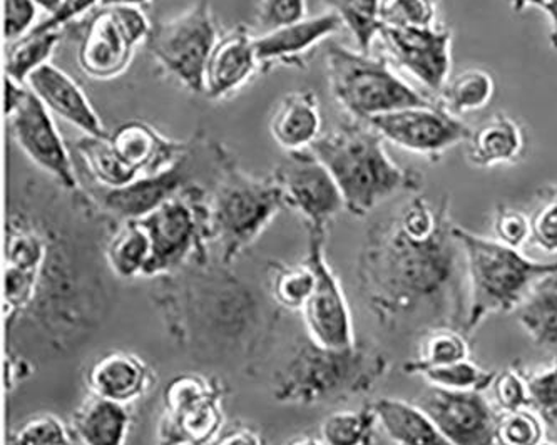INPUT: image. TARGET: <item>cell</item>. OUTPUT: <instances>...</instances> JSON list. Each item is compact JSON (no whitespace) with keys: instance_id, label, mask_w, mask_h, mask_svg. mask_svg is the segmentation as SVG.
<instances>
[{"instance_id":"1","label":"cell","mask_w":557,"mask_h":445,"mask_svg":"<svg viewBox=\"0 0 557 445\" xmlns=\"http://www.w3.org/2000/svg\"><path fill=\"white\" fill-rule=\"evenodd\" d=\"M99 258L26 208L9 211L4 261L8 350L37 366L76 354L113 308Z\"/></svg>"},{"instance_id":"2","label":"cell","mask_w":557,"mask_h":445,"mask_svg":"<svg viewBox=\"0 0 557 445\" xmlns=\"http://www.w3.org/2000/svg\"><path fill=\"white\" fill-rule=\"evenodd\" d=\"M357 282L363 304L388 332H463L466 258L450 218L431 235L410 233L395 213L375 221L360 250Z\"/></svg>"},{"instance_id":"3","label":"cell","mask_w":557,"mask_h":445,"mask_svg":"<svg viewBox=\"0 0 557 445\" xmlns=\"http://www.w3.org/2000/svg\"><path fill=\"white\" fill-rule=\"evenodd\" d=\"M225 264L189 267L164 276L152 300L170 337L193 359L248 362L269 341L270 308Z\"/></svg>"},{"instance_id":"4","label":"cell","mask_w":557,"mask_h":445,"mask_svg":"<svg viewBox=\"0 0 557 445\" xmlns=\"http://www.w3.org/2000/svg\"><path fill=\"white\" fill-rule=\"evenodd\" d=\"M388 370L387 355L370 342L337 350L307 337L273 376V398L307 409L347 404L375 391Z\"/></svg>"},{"instance_id":"5","label":"cell","mask_w":557,"mask_h":445,"mask_svg":"<svg viewBox=\"0 0 557 445\" xmlns=\"http://www.w3.org/2000/svg\"><path fill=\"white\" fill-rule=\"evenodd\" d=\"M310 149L329 168L351 217L366 218L392 196L422 189V174L394 163L381 133L363 121L338 124Z\"/></svg>"},{"instance_id":"6","label":"cell","mask_w":557,"mask_h":445,"mask_svg":"<svg viewBox=\"0 0 557 445\" xmlns=\"http://www.w3.org/2000/svg\"><path fill=\"white\" fill-rule=\"evenodd\" d=\"M454 236L466 258L469 307L463 333L467 337L488 317L518 310L532 292L557 280V261L532 260L521 250L459 225H454Z\"/></svg>"},{"instance_id":"7","label":"cell","mask_w":557,"mask_h":445,"mask_svg":"<svg viewBox=\"0 0 557 445\" xmlns=\"http://www.w3.org/2000/svg\"><path fill=\"white\" fill-rule=\"evenodd\" d=\"M213 152L211 230L220 250V263L233 267L272 225L285 203L272 174L257 177L247 173L221 143L213 141Z\"/></svg>"},{"instance_id":"8","label":"cell","mask_w":557,"mask_h":445,"mask_svg":"<svg viewBox=\"0 0 557 445\" xmlns=\"http://www.w3.org/2000/svg\"><path fill=\"white\" fill-rule=\"evenodd\" d=\"M326 76L335 101L351 120L363 123L398 109L434 102L397 76L385 55L354 51L337 42L326 49Z\"/></svg>"},{"instance_id":"9","label":"cell","mask_w":557,"mask_h":445,"mask_svg":"<svg viewBox=\"0 0 557 445\" xmlns=\"http://www.w3.org/2000/svg\"><path fill=\"white\" fill-rule=\"evenodd\" d=\"M138 221L148 232L152 247L146 279H164L189 267L210 263V247L214 245L210 191L198 182Z\"/></svg>"},{"instance_id":"10","label":"cell","mask_w":557,"mask_h":445,"mask_svg":"<svg viewBox=\"0 0 557 445\" xmlns=\"http://www.w3.org/2000/svg\"><path fill=\"white\" fill-rule=\"evenodd\" d=\"M226 387L214 375L177 373L161 394L156 445H210L226 425Z\"/></svg>"},{"instance_id":"11","label":"cell","mask_w":557,"mask_h":445,"mask_svg":"<svg viewBox=\"0 0 557 445\" xmlns=\"http://www.w3.org/2000/svg\"><path fill=\"white\" fill-rule=\"evenodd\" d=\"M218 37L211 5L199 0L176 17L152 24L146 48L168 76L191 95L203 96L205 70Z\"/></svg>"},{"instance_id":"12","label":"cell","mask_w":557,"mask_h":445,"mask_svg":"<svg viewBox=\"0 0 557 445\" xmlns=\"http://www.w3.org/2000/svg\"><path fill=\"white\" fill-rule=\"evenodd\" d=\"M152 24L141 8L106 5L87 24L77 62L95 81H111L129 70L138 46L146 44Z\"/></svg>"},{"instance_id":"13","label":"cell","mask_w":557,"mask_h":445,"mask_svg":"<svg viewBox=\"0 0 557 445\" xmlns=\"http://www.w3.org/2000/svg\"><path fill=\"white\" fill-rule=\"evenodd\" d=\"M308 247L305 260L315 272V288L301 311L307 337L325 348H350L357 344L350 305L337 273L326 260V232L307 230Z\"/></svg>"},{"instance_id":"14","label":"cell","mask_w":557,"mask_h":445,"mask_svg":"<svg viewBox=\"0 0 557 445\" xmlns=\"http://www.w3.org/2000/svg\"><path fill=\"white\" fill-rule=\"evenodd\" d=\"M288 210L304 218L307 230L326 232L342 211L344 196L329 168L311 149L286 152L272 173Z\"/></svg>"},{"instance_id":"15","label":"cell","mask_w":557,"mask_h":445,"mask_svg":"<svg viewBox=\"0 0 557 445\" xmlns=\"http://www.w3.org/2000/svg\"><path fill=\"white\" fill-rule=\"evenodd\" d=\"M208 139L203 133L193 138L191 149L170 170L154 176L138 177L120 189H101V195L89 196L96 210L113 225L123 221H138L160 208L164 201L196 183L199 158H203Z\"/></svg>"},{"instance_id":"16","label":"cell","mask_w":557,"mask_h":445,"mask_svg":"<svg viewBox=\"0 0 557 445\" xmlns=\"http://www.w3.org/2000/svg\"><path fill=\"white\" fill-rule=\"evenodd\" d=\"M385 141L431 161L471 138L472 129L462 120L445 111L438 102L398 109L369 121Z\"/></svg>"},{"instance_id":"17","label":"cell","mask_w":557,"mask_h":445,"mask_svg":"<svg viewBox=\"0 0 557 445\" xmlns=\"http://www.w3.org/2000/svg\"><path fill=\"white\" fill-rule=\"evenodd\" d=\"M9 118L12 138L26 152L34 164L51 174L64 191L79 195V180L74 171L73 158L65 146L54 118L29 89L26 101L22 102Z\"/></svg>"},{"instance_id":"18","label":"cell","mask_w":557,"mask_h":445,"mask_svg":"<svg viewBox=\"0 0 557 445\" xmlns=\"http://www.w3.org/2000/svg\"><path fill=\"white\" fill-rule=\"evenodd\" d=\"M454 445H496L499 410L484 392L432 387L413 400Z\"/></svg>"},{"instance_id":"19","label":"cell","mask_w":557,"mask_h":445,"mask_svg":"<svg viewBox=\"0 0 557 445\" xmlns=\"http://www.w3.org/2000/svg\"><path fill=\"white\" fill-rule=\"evenodd\" d=\"M379 39L394 64L419 81L428 91L441 92L453 64V30L449 27L382 26Z\"/></svg>"},{"instance_id":"20","label":"cell","mask_w":557,"mask_h":445,"mask_svg":"<svg viewBox=\"0 0 557 445\" xmlns=\"http://www.w3.org/2000/svg\"><path fill=\"white\" fill-rule=\"evenodd\" d=\"M158 384L156 370L135 351L113 350L96 359L84 373L87 394L133 407Z\"/></svg>"},{"instance_id":"21","label":"cell","mask_w":557,"mask_h":445,"mask_svg":"<svg viewBox=\"0 0 557 445\" xmlns=\"http://www.w3.org/2000/svg\"><path fill=\"white\" fill-rule=\"evenodd\" d=\"M342 27H345L342 18L330 11L257 36L255 44L261 71H270L273 65L307 67L320 44L341 33Z\"/></svg>"},{"instance_id":"22","label":"cell","mask_w":557,"mask_h":445,"mask_svg":"<svg viewBox=\"0 0 557 445\" xmlns=\"http://www.w3.org/2000/svg\"><path fill=\"white\" fill-rule=\"evenodd\" d=\"M255 40L257 36L243 24L218 37L205 70V98L226 99L261 71Z\"/></svg>"},{"instance_id":"23","label":"cell","mask_w":557,"mask_h":445,"mask_svg":"<svg viewBox=\"0 0 557 445\" xmlns=\"http://www.w3.org/2000/svg\"><path fill=\"white\" fill-rule=\"evenodd\" d=\"M27 86L52 114L73 124L84 135L111 136L83 87L58 65L49 62L40 67L29 77Z\"/></svg>"},{"instance_id":"24","label":"cell","mask_w":557,"mask_h":445,"mask_svg":"<svg viewBox=\"0 0 557 445\" xmlns=\"http://www.w3.org/2000/svg\"><path fill=\"white\" fill-rule=\"evenodd\" d=\"M121 160L139 177L163 173L191 149L193 139L176 141L143 121H129L111 135Z\"/></svg>"},{"instance_id":"25","label":"cell","mask_w":557,"mask_h":445,"mask_svg":"<svg viewBox=\"0 0 557 445\" xmlns=\"http://www.w3.org/2000/svg\"><path fill=\"white\" fill-rule=\"evenodd\" d=\"M270 135L286 152L310 149L322 136L319 96L313 91L283 96L270 118Z\"/></svg>"},{"instance_id":"26","label":"cell","mask_w":557,"mask_h":445,"mask_svg":"<svg viewBox=\"0 0 557 445\" xmlns=\"http://www.w3.org/2000/svg\"><path fill=\"white\" fill-rule=\"evenodd\" d=\"M71 429L81 445H127L135 410L87 394L71 416Z\"/></svg>"},{"instance_id":"27","label":"cell","mask_w":557,"mask_h":445,"mask_svg":"<svg viewBox=\"0 0 557 445\" xmlns=\"http://www.w3.org/2000/svg\"><path fill=\"white\" fill-rule=\"evenodd\" d=\"M524 127L515 118L496 113L472 129L467 139V160L472 166L487 168L515 164L525 151Z\"/></svg>"},{"instance_id":"28","label":"cell","mask_w":557,"mask_h":445,"mask_svg":"<svg viewBox=\"0 0 557 445\" xmlns=\"http://www.w3.org/2000/svg\"><path fill=\"white\" fill-rule=\"evenodd\" d=\"M372 407L379 419V428L392 444L454 445L416 403L381 397L372 400Z\"/></svg>"},{"instance_id":"29","label":"cell","mask_w":557,"mask_h":445,"mask_svg":"<svg viewBox=\"0 0 557 445\" xmlns=\"http://www.w3.org/2000/svg\"><path fill=\"white\" fill-rule=\"evenodd\" d=\"M102 251L109 272L116 279L138 280L148 276L152 257L151 239L139 221L116 223Z\"/></svg>"},{"instance_id":"30","label":"cell","mask_w":557,"mask_h":445,"mask_svg":"<svg viewBox=\"0 0 557 445\" xmlns=\"http://www.w3.org/2000/svg\"><path fill=\"white\" fill-rule=\"evenodd\" d=\"M74 151L79 156L92 182L101 189H120L138 180L114 148L111 136H87L77 139Z\"/></svg>"},{"instance_id":"31","label":"cell","mask_w":557,"mask_h":445,"mask_svg":"<svg viewBox=\"0 0 557 445\" xmlns=\"http://www.w3.org/2000/svg\"><path fill=\"white\" fill-rule=\"evenodd\" d=\"M516 317L532 344L557 359V280H550L532 292L516 310Z\"/></svg>"},{"instance_id":"32","label":"cell","mask_w":557,"mask_h":445,"mask_svg":"<svg viewBox=\"0 0 557 445\" xmlns=\"http://www.w3.org/2000/svg\"><path fill=\"white\" fill-rule=\"evenodd\" d=\"M496 95V81L487 71L467 70L450 77L438 92V104L454 116L478 113L487 108Z\"/></svg>"},{"instance_id":"33","label":"cell","mask_w":557,"mask_h":445,"mask_svg":"<svg viewBox=\"0 0 557 445\" xmlns=\"http://www.w3.org/2000/svg\"><path fill=\"white\" fill-rule=\"evenodd\" d=\"M267 283L270 300L276 308L301 313L315 288V272L307 260L304 263L273 261Z\"/></svg>"},{"instance_id":"34","label":"cell","mask_w":557,"mask_h":445,"mask_svg":"<svg viewBox=\"0 0 557 445\" xmlns=\"http://www.w3.org/2000/svg\"><path fill=\"white\" fill-rule=\"evenodd\" d=\"M469 337L460 330L447 326L429 330L420 335L419 355L404 363L403 372L406 375H417L423 369L453 366L469 359Z\"/></svg>"},{"instance_id":"35","label":"cell","mask_w":557,"mask_h":445,"mask_svg":"<svg viewBox=\"0 0 557 445\" xmlns=\"http://www.w3.org/2000/svg\"><path fill=\"white\" fill-rule=\"evenodd\" d=\"M379 419L372 403L360 409H337L330 412L320 424V435L325 445H375Z\"/></svg>"},{"instance_id":"36","label":"cell","mask_w":557,"mask_h":445,"mask_svg":"<svg viewBox=\"0 0 557 445\" xmlns=\"http://www.w3.org/2000/svg\"><path fill=\"white\" fill-rule=\"evenodd\" d=\"M62 39V30L29 33L11 44L5 61L8 77L27 84L29 77L44 65L49 64L55 48Z\"/></svg>"},{"instance_id":"37","label":"cell","mask_w":557,"mask_h":445,"mask_svg":"<svg viewBox=\"0 0 557 445\" xmlns=\"http://www.w3.org/2000/svg\"><path fill=\"white\" fill-rule=\"evenodd\" d=\"M323 4L342 18L359 51H372L382 29V0H323Z\"/></svg>"},{"instance_id":"38","label":"cell","mask_w":557,"mask_h":445,"mask_svg":"<svg viewBox=\"0 0 557 445\" xmlns=\"http://www.w3.org/2000/svg\"><path fill=\"white\" fill-rule=\"evenodd\" d=\"M496 373V370L482 369L467 359L453 366L423 369L417 375L422 376L432 387L445 391L485 392L493 385Z\"/></svg>"},{"instance_id":"39","label":"cell","mask_w":557,"mask_h":445,"mask_svg":"<svg viewBox=\"0 0 557 445\" xmlns=\"http://www.w3.org/2000/svg\"><path fill=\"white\" fill-rule=\"evenodd\" d=\"M71 424L51 412L34 413L9 432L8 445H74Z\"/></svg>"},{"instance_id":"40","label":"cell","mask_w":557,"mask_h":445,"mask_svg":"<svg viewBox=\"0 0 557 445\" xmlns=\"http://www.w3.org/2000/svg\"><path fill=\"white\" fill-rule=\"evenodd\" d=\"M546 442V422L534 409L499 412L496 425V445H543Z\"/></svg>"},{"instance_id":"41","label":"cell","mask_w":557,"mask_h":445,"mask_svg":"<svg viewBox=\"0 0 557 445\" xmlns=\"http://www.w3.org/2000/svg\"><path fill=\"white\" fill-rule=\"evenodd\" d=\"M437 0H382V26H437Z\"/></svg>"},{"instance_id":"42","label":"cell","mask_w":557,"mask_h":445,"mask_svg":"<svg viewBox=\"0 0 557 445\" xmlns=\"http://www.w3.org/2000/svg\"><path fill=\"white\" fill-rule=\"evenodd\" d=\"M491 391L499 412L531 409L528 373L518 366H510L496 373Z\"/></svg>"},{"instance_id":"43","label":"cell","mask_w":557,"mask_h":445,"mask_svg":"<svg viewBox=\"0 0 557 445\" xmlns=\"http://www.w3.org/2000/svg\"><path fill=\"white\" fill-rule=\"evenodd\" d=\"M531 245L547 255H557V186L543 193L531 217Z\"/></svg>"},{"instance_id":"44","label":"cell","mask_w":557,"mask_h":445,"mask_svg":"<svg viewBox=\"0 0 557 445\" xmlns=\"http://www.w3.org/2000/svg\"><path fill=\"white\" fill-rule=\"evenodd\" d=\"M531 409L540 413L549 428H557V359L543 370L529 373Z\"/></svg>"},{"instance_id":"45","label":"cell","mask_w":557,"mask_h":445,"mask_svg":"<svg viewBox=\"0 0 557 445\" xmlns=\"http://www.w3.org/2000/svg\"><path fill=\"white\" fill-rule=\"evenodd\" d=\"M308 17L307 0H260L255 18L261 34Z\"/></svg>"},{"instance_id":"46","label":"cell","mask_w":557,"mask_h":445,"mask_svg":"<svg viewBox=\"0 0 557 445\" xmlns=\"http://www.w3.org/2000/svg\"><path fill=\"white\" fill-rule=\"evenodd\" d=\"M494 233L497 242L506 247L521 250L531 242V220L521 210L499 205L494 217Z\"/></svg>"},{"instance_id":"47","label":"cell","mask_w":557,"mask_h":445,"mask_svg":"<svg viewBox=\"0 0 557 445\" xmlns=\"http://www.w3.org/2000/svg\"><path fill=\"white\" fill-rule=\"evenodd\" d=\"M39 11L42 9L34 0H4V36L8 42H15L33 33L39 24Z\"/></svg>"},{"instance_id":"48","label":"cell","mask_w":557,"mask_h":445,"mask_svg":"<svg viewBox=\"0 0 557 445\" xmlns=\"http://www.w3.org/2000/svg\"><path fill=\"white\" fill-rule=\"evenodd\" d=\"M102 0H62L58 11L54 14L40 21L34 33H49V30H62L73 21L83 17L87 12H91L96 5H101Z\"/></svg>"},{"instance_id":"49","label":"cell","mask_w":557,"mask_h":445,"mask_svg":"<svg viewBox=\"0 0 557 445\" xmlns=\"http://www.w3.org/2000/svg\"><path fill=\"white\" fill-rule=\"evenodd\" d=\"M210 445H267L263 435L253 425L245 422H232L221 429Z\"/></svg>"},{"instance_id":"50","label":"cell","mask_w":557,"mask_h":445,"mask_svg":"<svg viewBox=\"0 0 557 445\" xmlns=\"http://www.w3.org/2000/svg\"><path fill=\"white\" fill-rule=\"evenodd\" d=\"M506 2L515 12H522L528 8L543 9L550 22V48L557 51V0H506Z\"/></svg>"},{"instance_id":"51","label":"cell","mask_w":557,"mask_h":445,"mask_svg":"<svg viewBox=\"0 0 557 445\" xmlns=\"http://www.w3.org/2000/svg\"><path fill=\"white\" fill-rule=\"evenodd\" d=\"M27 95H29L27 84L8 77V81H5V114L11 116L15 109L26 101Z\"/></svg>"},{"instance_id":"52","label":"cell","mask_w":557,"mask_h":445,"mask_svg":"<svg viewBox=\"0 0 557 445\" xmlns=\"http://www.w3.org/2000/svg\"><path fill=\"white\" fill-rule=\"evenodd\" d=\"M283 445H325L322 438L315 437V435L305 434L298 435V437L292 438V441L285 442Z\"/></svg>"},{"instance_id":"53","label":"cell","mask_w":557,"mask_h":445,"mask_svg":"<svg viewBox=\"0 0 557 445\" xmlns=\"http://www.w3.org/2000/svg\"><path fill=\"white\" fill-rule=\"evenodd\" d=\"M151 0H102L101 8L106 5H135V8H143V5L149 4Z\"/></svg>"},{"instance_id":"54","label":"cell","mask_w":557,"mask_h":445,"mask_svg":"<svg viewBox=\"0 0 557 445\" xmlns=\"http://www.w3.org/2000/svg\"><path fill=\"white\" fill-rule=\"evenodd\" d=\"M44 12H49V15L54 14L61 5L62 0H34Z\"/></svg>"},{"instance_id":"55","label":"cell","mask_w":557,"mask_h":445,"mask_svg":"<svg viewBox=\"0 0 557 445\" xmlns=\"http://www.w3.org/2000/svg\"><path fill=\"white\" fill-rule=\"evenodd\" d=\"M543 445H557V444H554V442H547V441H546V442H544V444H543Z\"/></svg>"}]
</instances>
